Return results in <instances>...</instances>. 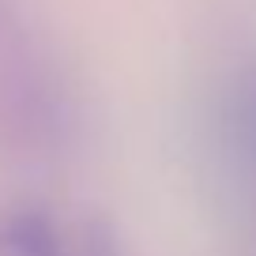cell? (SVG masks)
<instances>
[{
	"label": "cell",
	"instance_id": "6da1fadb",
	"mask_svg": "<svg viewBox=\"0 0 256 256\" xmlns=\"http://www.w3.org/2000/svg\"><path fill=\"white\" fill-rule=\"evenodd\" d=\"M0 256H76L60 222L42 208L0 211Z\"/></svg>",
	"mask_w": 256,
	"mask_h": 256
},
{
	"label": "cell",
	"instance_id": "7a4b0ae2",
	"mask_svg": "<svg viewBox=\"0 0 256 256\" xmlns=\"http://www.w3.org/2000/svg\"><path fill=\"white\" fill-rule=\"evenodd\" d=\"M222 144L234 166L256 177V72L241 76L222 102Z\"/></svg>",
	"mask_w": 256,
	"mask_h": 256
}]
</instances>
